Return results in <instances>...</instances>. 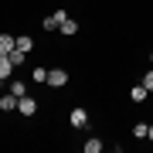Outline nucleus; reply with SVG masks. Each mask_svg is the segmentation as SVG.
I'll return each mask as SVG.
<instances>
[{
	"mask_svg": "<svg viewBox=\"0 0 153 153\" xmlns=\"http://www.w3.org/2000/svg\"><path fill=\"white\" fill-rule=\"evenodd\" d=\"M4 88H7V82H4V78H0V92H4Z\"/></svg>",
	"mask_w": 153,
	"mask_h": 153,
	"instance_id": "nucleus-17",
	"label": "nucleus"
},
{
	"mask_svg": "<svg viewBox=\"0 0 153 153\" xmlns=\"http://www.w3.org/2000/svg\"><path fill=\"white\" fill-rule=\"evenodd\" d=\"M31 78H34L38 85H44V82H48V68H44V65H38V68L31 71Z\"/></svg>",
	"mask_w": 153,
	"mask_h": 153,
	"instance_id": "nucleus-12",
	"label": "nucleus"
},
{
	"mask_svg": "<svg viewBox=\"0 0 153 153\" xmlns=\"http://www.w3.org/2000/svg\"><path fill=\"white\" fill-rule=\"evenodd\" d=\"M44 85L65 88V85H68V71H65V68H48V82H44Z\"/></svg>",
	"mask_w": 153,
	"mask_h": 153,
	"instance_id": "nucleus-1",
	"label": "nucleus"
},
{
	"mask_svg": "<svg viewBox=\"0 0 153 153\" xmlns=\"http://www.w3.org/2000/svg\"><path fill=\"white\" fill-rule=\"evenodd\" d=\"M146 95H150V88L143 85V82H140L136 88H129V99H133V102H146Z\"/></svg>",
	"mask_w": 153,
	"mask_h": 153,
	"instance_id": "nucleus-8",
	"label": "nucleus"
},
{
	"mask_svg": "<svg viewBox=\"0 0 153 153\" xmlns=\"http://www.w3.org/2000/svg\"><path fill=\"white\" fill-rule=\"evenodd\" d=\"M146 140H150V143H153V123H150V129H146Z\"/></svg>",
	"mask_w": 153,
	"mask_h": 153,
	"instance_id": "nucleus-16",
	"label": "nucleus"
},
{
	"mask_svg": "<svg viewBox=\"0 0 153 153\" xmlns=\"http://www.w3.org/2000/svg\"><path fill=\"white\" fill-rule=\"evenodd\" d=\"M17 48V34H0V55H10Z\"/></svg>",
	"mask_w": 153,
	"mask_h": 153,
	"instance_id": "nucleus-4",
	"label": "nucleus"
},
{
	"mask_svg": "<svg viewBox=\"0 0 153 153\" xmlns=\"http://www.w3.org/2000/svg\"><path fill=\"white\" fill-rule=\"evenodd\" d=\"M75 31H78V24L71 21V17H65V21H61V27H58V34H65V38H71Z\"/></svg>",
	"mask_w": 153,
	"mask_h": 153,
	"instance_id": "nucleus-9",
	"label": "nucleus"
},
{
	"mask_svg": "<svg viewBox=\"0 0 153 153\" xmlns=\"http://www.w3.org/2000/svg\"><path fill=\"white\" fill-rule=\"evenodd\" d=\"M150 61H153V55H150Z\"/></svg>",
	"mask_w": 153,
	"mask_h": 153,
	"instance_id": "nucleus-18",
	"label": "nucleus"
},
{
	"mask_svg": "<svg viewBox=\"0 0 153 153\" xmlns=\"http://www.w3.org/2000/svg\"><path fill=\"white\" fill-rule=\"evenodd\" d=\"M17 112H21V116H34V112H38V99H31V95L17 99Z\"/></svg>",
	"mask_w": 153,
	"mask_h": 153,
	"instance_id": "nucleus-3",
	"label": "nucleus"
},
{
	"mask_svg": "<svg viewBox=\"0 0 153 153\" xmlns=\"http://www.w3.org/2000/svg\"><path fill=\"white\" fill-rule=\"evenodd\" d=\"M7 92H14L17 99H24V95H27V85H24V82H7Z\"/></svg>",
	"mask_w": 153,
	"mask_h": 153,
	"instance_id": "nucleus-10",
	"label": "nucleus"
},
{
	"mask_svg": "<svg viewBox=\"0 0 153 153\" xmlns=\"http://www.w3.org/2000/svg\"><path fill=\"white\" fill-rule=\"evenodd\" d=\"M143 85H146V88H150V92H153V68L146 71V75H143Z\"/></svg>",
	"mask_w": 153,
	"mask_h": 153,
	"instance_id": "nucleus-15",
	"label": "nucleus"
},
{
	"mask_svg": "<svg viewBox=\"0 0 153 153\" xmlns=\"http://www.w3.org/2000/svg\"><path fill=\"white\" fill-rule=\"evenodd\" d=\"M0 112H17V95L14 92L0 95Z\"/></svg>",
	"mask_w": 153,
	"mask_h": 153,
	"instance_id": "nucleus-5",
	"label": "nucleus"
},
{
	"mask_svg": "<svg viewBox=\"0 0 153 153\" xmlns=\"http://www.w3.org/2000/svg\"><path fill=\"white\" fill-rule=\"evenodd\" d=\"M10 75H14V61L7 58V55H0V78H4V82H7V78H10Z\"/></svg>",
	"mask_w": 153,
	"mask_h": 153,
	"instance_id": "nucleus-7",
	"label": "nucleus"
},
{
	"mask_svg": "<svg viewBox=\"0 0 153 153\" xmlns=\"http://www.w3.org/2000/svg\"><path fill=\"white\" fill-rule=\"evenodd\" d=\"M99 150H102L99 140H85V153H99Z\"/></svg>",
	"mask_w": 153,
	"mask_h": 153,
	"instance_id": "nucleus-14",
	"label": "nucleus"
},
{
	"mask_svg": "<svg viewBox=\"0 0 153 153\" xmlns=\"http://www.w3.org/2000/svg\"><path fill=\"white\" fill-rule=\"evenodd\" d=\"M65 17H68V14H65V10H61V7H58V10H55V14H48V17H44L41 24H44V31H58Z\"/></svg>",
	"mask_w": 153,
	"mask_h": 153,
	"instance_id": "nucleus-2",
	"label": "nucleus"
},
{
	"mask_svg": "<svg viewBox=\"0 0 153 153\" xmlns=\"http://www.w3.org/2000/svg\"><path fill=\"white\" fill-rule=\"evenodd\" d=\"M146 129H150V123H136V126H133V136H136V140H146Z\"/></svg>",
	"mask_w": 153,
	"mask_h": 153,
	"instance_id": "nucleus-13",
	"label": "nucleus"
},
{
	"mask_svg": "<svg viewBox=\"0 0 153 153\" xmlns=\"http://www.w3.org/2000/svg\"><path fill=\"white\" fill-rule=\"evenodd\" d=\"M17 48H21L24 55H27V51L34 48V41H31V34H17Z\"/></svg>",
	"mask_w": 153,
	"mask_h": 153,
	"instance_id": "nucleus-11",
	"label": "nucleus"
},
{
	"mask_svg": "<svg viewBox=\"0 0 153 153\" xmlns=\"http://www.w3.org/2000/svg\"><path fill=\"white\" fill-rule=\"evenodd\" d=\"M71 126H75V129H82V126H88V112L82 109V105H78V109H71Z\"/></svg>",
	"mask_w": 153,
	"mask_h": 153,
	"instance_id": "nucleus-6",
	"label": "nucleus"
}]
</instances>
